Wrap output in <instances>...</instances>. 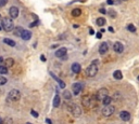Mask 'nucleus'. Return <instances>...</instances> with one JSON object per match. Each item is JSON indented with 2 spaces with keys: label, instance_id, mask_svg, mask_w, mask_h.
<instances>
[{
  "label": "nucleus",
  "instance_id": "f257e3e1",
  "mask_svg": "<svg viewBox=\"0 0 139 124\" xmlns=\"http://www.w3.org/2000/svg\"><path fill=\"white\" fill-rule=\"evenodd\" d=\"M98 65H99V60H94L88 66L86 69V73L88 77H95L98 73Z\"/></svg>",
  "mask_w": 139,
  "mask_h": 124
},
{
  "label": "nucleus",
  "instance_id": "f03ea898",
  "mask_svg": "<svg viewBox=\"0 0 139 124\" xmlns=\"http://www.w3.org/2000/svg\"><path fill=\"white\" fill-rule=\"evenodd\" d=\"M1 25H2V29H4L6 31H12L14 29V23L12 21V18L10 17H4L2 18V22H1Z\"/></svg>",
  "mask_w": 139,
  "mask_h": 124
},
{
  "label": "nucleus",
  "instance_id": "7ed1b4c3",
  "mask_svg": "<svg viewBox=\"0 0 139 124\" xmlns=\"http://www.w3.org/2000/svg\"><path fill=\"white\" fill-rule=\"evenodd\" d=\"M107 96H109V91H108V89L102 88V89H100V90L97 92L96 99H97V100H101V102H102V100L105 98V97H107Z\"/></svg>",
  "mask_w": 139,
  "mask_h": 124
},
{
  "label": "nucleus",
  "instance_id": "20e7f679",
  "mask_svg": "<svg viewBox=\"0 0 139 124\" xmlns=\"http://www.w3.org/2000/svg\"><path fill=\"white\" fill-rule=\"evenodd\" d=\"M9 99H11L12 102H17L20 100L21 98V93L19 90H11L9 92V95H8Z\"/></svg>",
  "mask_w": 139,
  "mask_h": 124
},
{
  "label": "nucleus",
  "instance_id": "39448f33",
  "mask_svg": "<svg viewBox=\"0 0 139 124\" xmlns=\"http://www.w3.org/2000/svg\"><path fill=\"white\" fill-rule=\"evenodd\" d=\"M115 111V107L112 106V105H109V106H104V108L102 109V114L104 117H111Z\"/></svg>",
  "mask_w": 139,
  "mask_h": 124
},
{
  "label": "nucleus",
  "instance_id": "423d86ee",
  "mask_svg": "<svg viewBox=\"0 0 139 124\" xmlns=\"http://www.w3.org/2000/svg\"><path fill=\"white\" fill-rule=\"evenodd\" d=\"M70 110H71L72 114H73L75 118H78V117H80V114H82V109H80V107L78 105H72Z\"/></svg>",
  "mask_w": 139,
  "mask_h": 124
},
{
  "label": "nucleus",
  "instance_id": "0eeeda50",
  "mask_svg": "<svg viewBox=\"0 0 139 124\" xmlns=\"http://www.w3.org/2000/svg\"><path fill=\"white\" fill-rule=\"evenodd\" d=\"M66 53H68V49L66 48H61L59 49L57 52H56V56L59 57L61 59H66Z\"/></svg>",
  "mask_w": 139,
  "mask_h": 124
},
{
  "label": "nucleus",
  "instance_id": "6e6552de",
  "mask_svg": "<svg viewBox=\"0 0 139 124\" xmlns=\"http://www.w3.org/2000/svg\"><path fill=\"white\" fill-rule=\"evenodd\" d=\"M72 90H73L74 95H78V94L82 92V90H83V83H80V82H76V83H74V84L72 85Z\"/></svg>",
  "mask_w": 139,
  "mask_h": 124
},
{
  "label": "nucleus",
  "instance_id": "1a4fd4ad",
  "mask_svg": "<svg viewBox=\"0 0 139 124\" xmlns=\"http://www.w3.org/2000/svg\"><path fill=\"white\" fill-rule=\"evenodd\" d=\"M91 102H92V96H90V95L83 96V98H82L83 106H85V107H90V106H91Z\"/></svg>",
  "mask_w": 139,
  "mask_h": 124
},
{
  "label": "nucleus",
  "instance_id": "9d476101",
  "mask_svg": "<svg viewBox=\"0 0 139 124\" xmlns=\"http://www.w3.org/2000/svg\"><path fill=\"white\" fill-rule=\"evenodd\" d=\"M9 14H10V18H16L19 16V9L16 7H11L9 9Z\"/></svg>",
  "mask_w": 139,
  "mask_h": 124
},
{
  "label": "nucleus",
  "instance_id": "9b49d317",
  "mask_svg": "<svg viewBox=\"0 0 139 124\" xmlns=\"http://www.w3.org/2000/svg\"><path fill=\"white\" fill-rule=\"evenodd\" d=\"M113 50L116 52V53H122V52L124 51V45L117 41V42H115L113 44Z\"/></svg>",
  "mask_w": 139,
  "mask_h": 124
},
{
  "label": "nucleus",
  "instance_id": "f8f14e48",
  "mask_svg": "<svg viewBox=\"0 0 139 124\" xmlns=\"http://www.w3.org/2000/svg\"><path fill=\"white\" fill-rule=\"evenodd\" d=\"M108 51H109V44L107 42H102L101 44H100L99 53L101 54V55H103V54H105Z\"/></svg>",
  "mask_w": 139,
  "mask_h": 124
},
{
  "label": "nucleus",
  "instance_id": "ddd939ff",
  "mask_svg": "<svg viewBox=\"0 0 139 124\" xmlns=\"http://www.w3.org/2000/svg\"><path fill=\"white\" fill-rule=\"evenodd\" d=\"M119 118L125 122L129 121V120H131V113L128 112V111H122V112L119 113Z\"/></svg>",
  "mask_w": 139,
  "mask_h": 124
},
{
  "label": "nucleus",
  "instance_id": "4468645a",
  "mask_svg": "<svg viewBox=\"0 0 139 124\" xmlns=\"http://www.w3.org/2000/svg\"><path fill=\"white\" fill-rule=\"evenodd\" d=\"M80 70H82V67H80V65L78 63H74L73 65H72V71L74 73H79Z\"/></svg>",
  "mask_w": 139,
  "mask_h": 124
},
{
  "label": "nucleus",
  "instance_id": "2eb2a0df",
  "mask_svg": "<svg viewBox=\"0 0 139 124\" xmlns=\"http://www.w3.org/2000/svg\"><path fill=\"white\" fill-rule=\"evenodd\" d=\"M32 37V32L28 30H25L24 29V31L22 32V36H21V38H22L23 40H29Z\"/></svg>",
  "mask_w": 139,
  "mask_h": 124
},
{
  "label": "nucleus",
  "instance_id": "dca6fc26",
  "mask_svg": "<svg viewBox=\"0 0 139 124\" xmlns=\"http://www.w3.org/2000/svg\"><path fill=\"white\" fill-rule=\"evenodd\" d=\"M23 31H24V29L19 26V27H14V29H13V34H14L15 36H17V37H21V36H22Z\"/></svg>",
  "mask_w": 139,
  "mask_h": 124
},
{
  "label": "nucleus",
  "instance_id": "f3484780",
  "mask_svg": "<svg viewBox=\"0 0 139 124\" xmlns=\"http://www.w3.org/2000/svg\"><path fill=\"white\" fill-rule=\"evenodd\" d=\"M113 77H114V79H116V80H122L123 79V74H122V71L121 70H115L113 73Z\"/></svg>",
  "mask_w": 139,
  "mask_h": 124
},
{
  "label": "nucleus",
  "instance_id": "a211bd4d",
  "mask_svg": "<svg viewBox=\"0 0 139 124\" xmlns=\"http://www.w3.org/2000/svg\"><path fill=\"white\" fill-rule=\"evenodd\" d=\"M50 74H51L52 78H54V79H56V80L58 81V83H59V85H60V88H61V89H64V88H65V83H64V82H63L62 80H60L59 78H57V77L54 76V74H53L52 72H50Z\"/></svg>",
  "mask_w": 139,
  "mask_h": 124
},
{
  "label": "nucleus",
  "instance_id": "6ab92c4d",
  "mask_svg": "<svg viewBox=\"0 0 139 124\" xmlns=\"http://www.w3.org/2000/svg\"><path fill=\"white\" fill-rule=\"evenodd\" d=\"M13 65H14V60H13V58H7L6 60H4V66H6L7 68L12 67Z\"/></svg>",
  "mask_w": 139,
  "mask_h": 124
},
{
  "label": "nucleus",
  "instance_id": "aec40b11",
  "mask_svg": "<svg viewBox=\"0 0 139 124\" xmlns=\"http://www.w3.org/2000/svg\"><path fill=\"white\" fill-rule=\"evenodd\" d=\"M112 100H113V98H112V97H110V96H107V97H105V98L102 100V104L104 105V106H109V105H111Z\"/></svg>",
  "mask_w": 139,
  "mask_h": 124
},
{
  "label": "nucleus",
  "instance_id": "412c9836",
  "mask_svg": "<svg viewBox=\"0 0 139 124\" xmlns=\"http://www.w3.org/2000/svg\"><path fill=\"white\" fill-rule=\"evenodd\" d=\"M59 106H60V96L57 94L53 98V107L57 108V107H59Z\"/></svg>",
  "mask_w": 139,
  "mask_h": 124
},
{
  "label": "nucleus",
  "instance_id": "4be33fe9",
  "mask_svg": "<svg viewBox=\"0 0 139 124\" xmlns=\"http://www.w3.org/2000/svg\"><path fill=\"white\" fill-rule=\"evenodd\" d=\"M3 43H6V44L10 45V46H14V45H15L14 41L11 40V39H9V38H4V39H3Z\"/></svg>",
  "mask_w": 139,
  "mask_h": 124
},
{
  "label": "nucleus",
  "instance_id": "5701e85b",
  "mask_svg": "<svg viewBox=\"0 0 139 124\" xmlns=\"http://www.w3.org/2000/svg\"><path fill=\"white\" fill-rule=\"evenodd\" d=\"M96 23H97V25L98 26H101V27H102V26L105 24V18L104 17H99V18H97Z\"/></svg>",
  "mask_w": 139,
  "mask_h": 124
},
{
  "label": "nucleus",
  "instance_id": "b1692460",
  "mask_svg": "<svg viewBox=\"0 0 139 124\" xmlns=\"http://www.w3.org/2000/svg\"><path fill=\"white\" fill-rule=\"evenodd\" d=\"M82 14V11H80V9H74L73 11H72V15L75 17L79 16V15Z\"/></svg>",
  "mask_w": 139,
  "mask_h": 124
},
{
  "label": "nucleus",
  "instance_id": "393cba45",
  "mask_svg": "<svg viewBox=\"0 0 139 124\" xmlns=\"http://www.w3.org/2000/svg\"><path fill=\"white\" fill-rule=\"evenodd\" d=\"M63 97L66 99V100H70V99L72 98V94L68 92V91H64L63 92Z\"/></svg>",
  "mask_w": 139,
  "mask_h": 124
},
{
  "label": "nucleus",
  "instance_id": "a878e982",
  "mask_svg": "<svg viewBox=\"0 0 139 124\" xmlns=\"http://www.w3.org/2000/svg\"><path fill=\"white\" fill-rule=\"evenodd\" d=\"M0 73H1V74H7V73H8V68H7L6 66L0 65Z\"/></svg>",
  "mask_w": 139,
  "mask_h": 124
},
{
  "label": "nucleus",
  "instance_id": "bb28decb",
  "mask_svg": "<svg viewBox=\"0 0 139 124\" xmlns=\"http://www.w3.org/2000/svg\"><path fill=\"white\" fill-rule=\"evenodd\" d=\"M8 82V80H7V78H4V77H0V85H4Z\"/></svg>",
  "mask_w": 139,
  "mask_h": 124
},
{
  "label": "nucleus",
  "instance_id": "cd10ccee",
  "mask_svg": "<svg viewBox=\"0 0 139 124\" xmlns=\"http://www.w3.org/2000/svg\"><path fill=\"white\" fill-rule=\"evenodd\" d=\"M127 29L131 31V32H135V31H136V28H135V26H134L133 24H129V25L127 26Z\"/></svg>",
  "mask_w": 139,
  "mask_h": 124
},
{
  "label": "nucleus",
  "instance_id": "c85d7f7f",
  "mask_svg": "<svg viewBox=\"0 0 139 124\" xmlns=\"http://www.w3.org/2000/svg\"><path fill=\"white\" fill-rule=\"evenodd\" d=\"M108 13L110 14V16H111V17H113V18H115V17H116V12L114 11V10H109Z\"/></svg>",
  "mask_w": 139,
  "mask_h": 124
},
{
  "label": "nucleus",
  "instance_id": "c756f323",
  "mask_svg": "<svg viewBox=\"0 0 139 124\" xmlns=\"http://www.w3.org/2000/svg\"><path fill=\"white\" fill-rule=\"evenodd\" d=\"M7 2H8V0H0V8H2V7L6 6Z\"/></svg>",
  "mask_w": 139,
  "mask_h": 124
},
{
  "label": "nucleus",
  "instance_id": "7c9ffc66",
  "mask_svg": "<svg viewBox=\"0 0 139 124\" xmlns=\"http://www.w3.org/2000/svg\"><path fill=\"white\" fill-rule=\"evenodd\" d=\"M31 113H32V116L34 117V118H38V116H39V114H38L35 110H31Z\"/></svg>",
  "mask_w": 139,
  "mask_h": 124
},
{
  "label": "nucleus",
  "instance_id": "2f4dec72",
  "mask_svg": "<svg viewBox=\"0 0 139 124\" xmlns=\"http://www.w3.org/2000/svg\"><path fill=\"white\" fill-rule=\"evenodd\" d=\"M38 24H39V20H36L34 23H33V24H31V25H29V26H31V27H34V26L38 25Z\"/></svg>",
  "mask_w": 139,
  "mask_h": 124
},
{
  "label": "nucleus",
  "instance_id": "473e14b6",
  "mask_svg": "<svg viewBox=\"0 0 139 124\" xmlns=\"http://www.w3.org/2000/svg\"><path fill=\"white\" fill-rule=\"evenodd\" d=\"M97 38H98V39H101V38H102V34H101V32H98V34H97Z\"/></svg>",
  "mask_w": 139,
  "mask_h": 124
},
{
  "label": "nucleus",
  "instance_id": "72a5a7b5",
  "mask_svg": "<svg viewBox=\"0 0 139 124\" xmlns=\"http://www.w3.org/2000/svg\"><path fill=\"white\" fill-rule=\"evenodd\" d=\"M89 34H90V35H95V30L92 28H90V29H89Z\"/></svg>",
  "mask_w": 139,
  "mask_h": 124
},
{
  "label": "nucleus",
  "instance_id": "f704fd0d",
  "mask_svg": "<svg viewBox=\"0 0 139 124\" xmlns=\"http://www.w3.org/2000/svg\"><path fill=\"white\" fill-rule=\"evenodd\" d=\"M100 12H101L102 14H104V13H105V12H107V11H105V10H104V9H103V8H101V9H100Z\"/></svg>",
  "mask_w": 139,
  "mask_h": 124
},
{
  "label": "nucleus",
  "instance_id": "c9c22d12",
  "mask_svg": "<svg viewBox=\"0 0 139 124\" xmlns=\"http://www.w3.org/2000/svg\"><path fill=\"white\" fill-rule=\"evenodd\" d=\"M40 58H41V60H43V62H46V57H45V55H41V56H40Z\"/></svg>",
  "mask_w": 139,
  "mask_h": 124
},
{
  "label": "nucleus",
  "instance_id": "e433bc0d",
  "mask_svg": "<svg viewBox=\"0 0 139 124\" xmlns=\"http://www.w3.org/2000/svg\"><path fill=\"white\" fill-rule=\"evenodd\" d=\"M107 3H108V4H113V0H108Z\"/></svg>",
  "mask_w": 139,
  "mask_h": 124
},
{
  "label": "nucleus",
  "instance_id": "4c0bfd02",
  "mask_svg": "<svg viewBox=\"0 0 139 124\" xmlns=\"http://www.w3.org/2000/svg\"><path fill=\"white\" fill-rule=\"evenodd\" d=\"M3 64V58H2V56H0V65H2Z\"/></svg>",
  "mask_w": 139,
  "mask_h": 124
},
{
  "label": "nucleus",
  "instance_id": "58836bf2",
  "mask_svg": "<svg viewBox=\"0 0 139 124\" xmlns=\"http://www.w3.org/2000/svg\"><path fill=\"white\" fill-rule=\"evenodd\" d=\"M46 122H47V123H48V124H52L51 120H49V119H47V120H46Z\"/></svg>",
  "mask_w": 139,
  "mask_h": 124
},
{
  "label": "nucleus",
  "instance_id": "ea45409f",
  "mask_svg": "<svg viewBox=\"0 0 139 124\" xmlns=\"http://www.w3.org/2000/svg\"><path fill=\"white\" fill-rule=\"evenodd\" d=\"M109 31H111V32H114V29L112 28V27H109Z\"/></svg>",
  "mask_w": 139,
  "mask_h": 124
},
{
  "label": "nucleus",
  "instance_id": "a19ab883",
  "mask_svg": "<svg viewBox=\"0 0 139 124\" xmlns=\"http://www.w3.org/2000/svg\"><path fill=\"white\" fill-rule=\"evenodd\" d=\"M0 124H3V120L1 119V117H0Z\"/></svg>",
  "mask_w": 139,
  "mask_h": 124
},
{
  "label": "nucleus",
  "instance_id": "79ce46f5",
  "mask_svg": "<svg viewBox=\"0 0 139 124\" xmlns=\"http://www.w3.org/2000/svg\"><path fill=\"white\" fill-rule=\"evenodd\" d=\"M27 124H32V123H29V122H27Z\"/></svg>",
  "mask_w": 139,
  "mask_h": 124
},
{
  "label": "nucleus",
  "instance_id": "37998d69",
  "mask_svg": "<svg viewBox=\"0 0 139 124\" xmlns=\"http://www.w3.org/2000/svg\"><path fill=\"white\" fill-rule=\"evenodd\" d=\"M1 29H2V28H1V26H0V30H1Z\"/></svg>",
  "mask_w": 139,
  "mask_h": 124
},
{
  "label": "nucleus",
  "instance_id": "c03bdc74",
  "mask_svg": "<svg viewBox=\"0 0 139 124\" xmlns=\"http://www.w3.org/2000/svg\"><path fill=\"white\" fill-rule=\"evenodd\" d=\"M121 1H125V0H121Z\"/></svg>",
  "mask_w": 139,
  "mask_h": 124
},
{
  "label": "nucleus",
  "instance_id": "a18cd8bd",
  "mask_svg": "<svg viewBox=\"0 0 139 124\" xmlns=\"http://www.w3.org/2000/svg\"><path fill=\"white\" fill-rule=\"evenodd\" d=\"M138 80H139V76H138Z\"/></svg>",
  "mask_w": 139,
  "mask_h": 124
}]
</instances>
